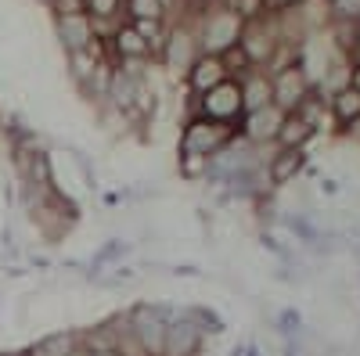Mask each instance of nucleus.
I'll use <instances>...</instances> for the list:
<instances>
[{
    "mask_svg": "<svg viewBox=\"0 0 360 356\" xmlns=\"http://www.w3.org/2000/svg\"><path fill=\"white\" fill-rule=\"evenodd\" d=\"M191 25H195V37H198L202 54H224L227 47H234L238 40H242L245 18L238 15L234 8L220 4V0H205L202 11L191 18Z\"/></svg>",
    "mask_w": 360,
    "mask_h": 356,
    "instance_id": "1",
    "label": "nucleus"
},
{
    "mask_svg": "<svg viewBox=\"0 0 360 356\" xmlns=\"http://www.w3.org/2000/svg\"><path fill=\"white\" fill-rule=\"evenodd\" d=\"M238 137L234 126L213 123L205 115H184V123L176 126V152L180 155H198V159H213Z\"/></svg>",
    "mask_w": 360,
    "mask_h": 356,
    "instance_id": "2",
    "label": "nucleus"
},
{
    "mask_svg": "<svg viewBox=\"0 0 360 356\" xmlns=\"http://www.w3.org/2000/svg\"><path fill=\"white\" fill-rule=\"evenodd\" d=\"M198 37H195V25L184 22V18H169V33H166V44H162V54H159V62L155 69H162V76L169 83H184L191 65L198 62Z\"/></svg>",
    "mask_w": 360,
    "mask_h": 356,
    "instance_id": "3",
    "label": "nucleus"
},
{
    "mask_svg": "<svg viewBox=\"0 0 360 356\" xmlns=\"http://www.w3.org/2000/svg\"><path fill=\"white\" fill-rule=\"evenodd\" d=\"M173 313H176V306L152 303V299H141L127 310L130 331H134L137 345L144 349V356H162V342H166V328H169Z\"/></svg>",
    "mask_w": 360,
    "mask_h": 356,
    "instance_id": "4",
    "label": "nucleus"
},
{
    "mask_svg": "<svg viewBox=\"0 0 360 356\" xmlns=\"http://www.w3.org/2000/svg\"><path fill=\"white\" fill-rule=\"evenodd\" d=\"M188 115H205V119H213V123H224V126L238 130V123H242V115H245L242 83H238V79H224V83L213 86V91L191 98L188 101Z\"/></svg>",
    "mask_w": 360,
    "mask_h": 356,
    "instance_id": "5",
    "label": "nucleus"
},
{
    "mask_svg": "<svg viewBox=\"0 0 360 356\" xmlns=\"http://www.w3.org/2000/svg\"><path fill=\"white\" fill-rule=\"evenodd\" d=\"M270 91H274V105H278L285 115L295 112L299 105L307 101V94L314 91V86H310L303 65H299V58H292V62H285V65H278V69H270Z\"/></svg>",
    "mask_w": 360,
    "mask_h": 356,
    "instance_id": "6",
    "label": "nucleus"
},
{
    "mask_svg": "<svg viewBox=\"0 0 360 356\" xmlns=\"http://www.w3.org/2000/svg\"><path fill=\"white\" fill-rule=\"evenodd\" d=\"M310 155L307 152H292V147H274L270 155H263V180L274 191H288L292 184H299V176L307 173Z\"/></svg>",
    "mask_w": 360,
    "mask_h": 356,
    "instance_id": "7",
    "label": "nucleus"
},
{
    "mask_svg": "<svg viewBox=\"0 0 360 356\" xmlns=\"http://www.w3.org/2000/svg\"><path fill=\"white\" fill-rule=\"evenodd\" d=\"M205 335L198 324L176 306L169 328H166V342H162V356H205Z\"/></svg>",
    "mask_w": 360,
    "mask_h": 356,
    "instance_id": "8",
    "label": "nucleus"
},
{
    "mask_svg": "<svg viewBox=\"0 0 360 356\" xmlns=\"http://www.w3.org/2000/svg\"><path fill=\"white\" fill-rule=\"evenodd\" d=\"M51 18H54V40H58V47H62L65 58L69 54H83L90 44L98 40L94 22H90L83 11H76V15H51Z\"/></svg>",
    "mask_w": 360,
    "mask_h": 356,
    "instance_id": "9",
    "label": "nucleus"
},
{
    "mask_svg": "<svg viewBox=\"0 0 360 356\" xmlns=\"http://www.w3.org/2000/svg\"><path fill=\"white\" fill-rule=\"evenodd\" d=\"M281 119H285V112H281L278 105H266V108L245 112V115H242V123H238V137L263 152L266 144H274V140H278Z\"/></svg>",
    "mask_w": 360,
    "mask_h": 356,
    "instance_id": "10",
    "label": "nucleus"
},
{
    "mask_svg": "<svg viewBox=\"0 0 360 356\" xmlns=\"http://www.w3.org/2000/svg\"><path fill=\"white\" fill-rule=\"evenodd\" d=\"M224 79H231V76H227V69H224V62H220V54H198V62L191 65V72H188V79H184V91H188L191 98H198V94H205V91H213V86L224 83Z\"/></svg>",
    "mask_w": 360,
    "mask_h": 356,
    "instance_id": "11",
    "label": "nucleus"
},
{
    "mask_svg": "<svg viewBox=\"0 0 360 356\" xmlns=\"http://www.w3.org/2000/svg\"><path fill=\"white\" fill-rule=\"evenodd\" d=\"M79 328H54L47 335H40L33 345L25 349V356H72L79 352Z\"/></svg>",
    "mask_w": 360,
    "mask_h": 356,
    "instance_id": "12",
    "label": "nucleus"
},
{
    "mask_svg": "<svg viewBox=\"0 0 360 356\" xmlns=\"http://www.w3.org/2000/svg\"><path fill=\"white\" fill-rule=\"evenodd\" d=\"M328 115H332V123L349 133L356 123H360V94L353 91V86H342V91H335L332 98H328Z\"/></svg>",
    "mask_w": 360,
    "mask_h": 356,
    "instance_id": "13",
    "label": "nucleus"
},
{
    "mask_svg": "<svg viewBox=\"0 0 360 356\" xmlns=\"http://www.w3.org/2000/svg\"><path fill=\"white\" fill-rule=\"evenodd\" d=\"M314 137H317V130L307 123V119L299 115V112H288V115L281 119V130H278L274 147H292V152H307Z\"/></svg>",
    "mask_w": 360,
    "mask_h": 356,
    "instance_id": "14",
    "label": "nucleus"
},
{
    "mask_svg": "<svg viewBox=\"0 0 360 356\" xmlns=\"http://www.w3.org/2000/svg\"><path fill=\"white\" fill-rule=\"evenodd\" d=\"M238 83H242L245 112H256V108L274 105V91H270V72H266V69H252V72H245Z\"/></svg>",
    "mask_w": 360,
    "mask_h": 356,
    "instance_id": "15",
    "label": "nucleus"
},
{
    "mask_svg": "<svg viewBox=\"0 0 360 356\" xmlns=\"http://www.w3.org/2000/svg\"><path fill=\"white\" fill-rule=\"evenodd\" d=\"M83 15L94 22L98 37H108L119 22H127L123 18V0H83Z\"/></svg>",
    "mask_w": 360,
    "mask_h": 356,
    "instance_id": "16",
    "label": "nucleus"
},
{
    "mask_svg": "<svg viewBox=\"0 0 360 356\" xmlns=\"http://www.w3.org/2000/svg\"><path fill=\"white\" fill-rule=\"evenodd\" d=\"M127 22H169V0H123Z\"/></svg>",
    "mask_w": 360,
    "mask_h": 356,
    "instance_id": "17",
    "label": "nucleus"
},
{
    "mask_svg": "<svg viewBox=\"0 0 360 356\" xmlns=\"http://www.w3.org/2000/svg\"><path fill=\"white\" fill-rule=\"evenodd\" d=\"M176 176H180V184H205L209 180V159H198V155H180L176 152Z\"/></svg>",
    "mask_w": 360,
    "mask_h": 356,
    "instance_id": "18",
    "label": "nucleus"
},
{
    "mask_svg": "<svg viewBox=\"0 0 360 356\" xmlns=\"http://www.w3.org/2000/svg\"><path fill=\"white\" fill-rule=\"evenodd\" d=\"M220 62H224V69H227V76L231 79H242L245 72H252V62H249V54L242 51V47H227L224 54H220Z\"/></svg>",
    "mask_w": 360,
    "mask_h": 356,
    "instance_id": "19",
    "label": "nucleus"
},
{
    "mask_svg": "<svg viewBox=\"0 0 360 356\" xmlns=\"http://www.w3.org/2000/svg\"><path fill=\"white\" fill-rule=\"evenodd\" d=\"M332 18H342V22H356L360 18V0H332L328 4Z\"/></svg>",
    "mask_w": 360,
    "mask_h": 356,
    "instance_id": "20",
    "label": "nucleus"
},
{
    "mask_svg": "<svg viewBox=\"0 0 360 356\" xmlns=\"http://www.w3.org/2000/svg\"><path fill=\"white\" fill-rule=\"evenodd\" d=\"M346 86H353V91L360 94V58H356V62H349V83Z\"/></svg>",
    "mask_w": 360,
    "mask_h": 356,
    "instance_id": "21",
    "label": "nucleus"
},
{
    "mask_svg": "<svg viewBox=\"0 0 360 356\" xmlns=\"http://www.w3.org/2000/svg\"><path fill=\"white\" fill-rule=\"evenodd\" d=\"M83 356H123V349L105 345V349H83Z\"/></svg>",
    "mask_w": 360,
    "mask_h": 356,
    "instance_id": "22",
    "label": "nucleus"
},
{
    "mask_svg": "<svg viewBox=\"0 0 360 356\" xmlns=\"http://www.w3.org/2000/svg\"><path fill=\"white\" fill-rule=\"evenodd\" d=\"M37 4H44V8H51V4H54V0H37Z\"/></svg>",
    "mask_w": 360,
    "mask_h": 356,
    "instance_id": "23",
    "label": "nucleus"
},
{
    "mask_svg": "<svg viewBox=\"0 0 360 356\" xmlns=\"http://www.w3.org/2000/svg\"><path fill=\"white\" fill-rule=\"evenodd\" d=\"M356 40H360V18H356Z\"/></svg>",
    "mask_w": 360,
    "mask_h": 356,
    "instance_id": "24",
    "label": "nucleus"
},
{
    "mask_svg": "<svg viewBox=\"0 0 360 356\" xmlns=\"http://www.w3.org/2000/svg\"><path fill=\"white\" fill-rule=\"evenodd\" d=\"M0 126H4V112H0Z\"/></svg>",
    "mask_w": 360,
    "mask_h": 356,
    "instance_id": "25",
    "label": "nucleus"
},
{
    "mask_svg": "<svg viewBox=\"0 0 360 356\" xmlns=\"http://www.w3.org/2000/svg\"><path fill=\"white\" fill-rule=\"evenodd\" d=\"M324 4H332V0H324Z\"/></svg>",
    "mask_w": 360,
    "mask_h": 356,
    "instance_id": "26",
    "label": "nucleus"
}]
</instances>
